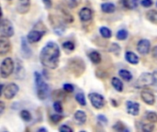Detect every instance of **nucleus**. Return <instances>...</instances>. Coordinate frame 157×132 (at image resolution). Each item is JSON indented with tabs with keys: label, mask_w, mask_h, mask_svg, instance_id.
Segmentation results:
<instances>
[{
	"label": "nucleus",
	"mask_w": 157,
	"mask_h": 132,
	"mask_svg": "<svg viewBox=\"0 0 157 132\" xmlns=\"http://www.w3.org/2000/svg\"><path fill=\"white\" fill-rule=\"evenodd\" d=\"M61 51L55 42H48L41 50L40 61L41 64L49 69H56L59 64Z\"/></svg>",
	"instance_id": "nucleus-1"
},
{
	"label": "nucleus",
	"mask_w": 157,
	"mask_h": 132,
	"mask_svg": "<svg viewBox=\"0 0 157 132\" xmlns=\"http://www.w3.org/2000/svg\"><path fill=\"white\" fill-rule=\"evenodd\" d=\"M67 67L72 74H74L76 77H79L84 74L86 70V63L81 58L75 57V58H71L68 61Z\"/></svg>",
	"instance_id": "nucleus-2"
},
{
	"label": "nucleus",
	"mask_w": 157,
	"mask_h": 132,
	"mask_svg": "<svg viewBox=\"0 0 157 132\" xmlns=\"http://www.w3.org/2000/svg\"><path fill=\"white\" fill-rule=\"evenodd\" d=\"M34 78H35V85H36V88H37L38 98L40 100L46 99L48 97V94H49V85L43 80L42 76L37 72L34 73Z\"/></svg>",
	"instance_id": "nucleus-3"
},
{
	"label": "nucleus",
	"mask_w": 157,
	"mask_h": 132,
	"mask_svg": "<svg viewBox=\"0 0 157 132\" xmlns=\"http://www.w3.org/2000/svg\"><path fill=\"white\" fill-rule=\"evenodd\" d=\"M14 69H15V64H14L13 60L9 57L4 59L1 62V67H0L1 77L3 79L9 77L11 74L14 72Z\"/></svg>",
	"instance_id": "nucleus-4"
},
{
	"label": "nucleus",
	"mask_w": 157,
	"mask_h": 132,
	"mask_svg": "<svg viewBox=\"0 0 157 132\" xmlns=\"http://www.w3.org/2000/svg\"><path fill=\"white\" fill-rule=\"evenodd\" d=\"M18 85L14 83L8 84L6 86L4 85H1V95L7 100L14 98L18 93Z\"/></svg>",
	"instance_id": "nucleus-5"
},
{
	"label": "nucleus",
	"mask_w": 157,
	"mask_h": 132,
	"mask_svg": "<svg viewBox=\"0 0 157 132\" xmlns=\"http://www.w3.org/2000/svg\"><path fill=\"white\" fill-rule=\"evenodd\" d=\"M154 85V75L150 73H144L135 82L136 88H145Z\"/></svg>",
	"instance_id": "nucleus-6"
},
{
	"label": "nucleus",
	"mask_w": 157,
	"mask_h": 132,
	"mask_svg": "<svg viewBox=\"0 0 157 132\" xmlns=\"http://www.w3.org/2000/svg\"><path fill=\"white\" fill-rule=\"evenodd\" d=\"M37 26V28H33L31 31L29 32L28 36H27V40L29 43H35L40 40V39L42 38V36L46 33V28H39V26Z\"/></svg>",
	"instance_id": "nucleus-7"
},
{
	"label": "nucleus",
	"mask_w": 157,
	"mask_h": 132,
	"mask_svg": "<svg viewBox=\"0 0 157 132\" xmlns=\"http://www.w3.org/2000/svg\"><path fill=\"white\" fill-rule=\"evenodd\" d=\"M0 35H1V37H6V38H10V37H12L14 35V28H13V25L6 18H2Z\"/></svg>",
	"instance_id": "nucleus-8"
},
{
	"label": "nucleus",
	"mask_w": 157,
	"mask_h": 132,
	"mask_svg": "<svg viewBox=\"0 0 157 132\" xmlns=\"http://www.w3.org/2000/svg\"><path fill=\"white\" fill-rule=\"evenodd\" d=\"M89 100L92 104V106L97 108V109H101L104 106H105V98L103 97V96H101L100 94L98 93H91L88 95Z\"/></svg>",
	"instance_id": "nucleus-9"
},
{
	"label": "nucleus",
	"mask_w": 157,
	"mask_h": 132,
	"mask_svg": "<svg viewBox=\"0 0 157 132\" xmlns=\"http://www.w3.org/2000/svg\"><path fill=\"white\" fill-rule=\"evenodd\" d=\"M151 49V42L148 40H141L137 44V51L142 55H146L149 53Z\"/></svg>",
	"instance_id": "nucleus-10"
},
{
	"label": "nucleus",
	"mask_w": 157,
	"mask_h": 132,
	"mask_svg": "<svg viewBox=\"0 0 157 132\" xmlns=\"http://www.w3.org/2000/svg\"><path fill=\"white\" fill-rule=\"evenodd\" d=\"M30 0H17L16 9L19 14H26L29 11Z\"/></svg>",
	"instance_id": "nucleus-11"
},
{
	"label": "nucleus",
	"mask_w": 157,
	"mask_h": 132,
	"mask_svg": "<svg viewBox=\"0 0 157 132\" xmlns=\"http://www.w3.org/2000/svg\"><path fill=\"white\" fill-rule=\"evenodd\" d=\"M11 51V43L8 38L1 37L0 39V55L4 56L5 54L10 52Z\"/></svg>",
	"instance_id": "nucleus-12"
},
{
	"label": "nucleus",
	"mask_w": 157,
	"mask_h": 132,
	"mask_svg": "<svg viewBox=\"0 0 157 132\" xmlns=\"http://www.w3.org/2000/svg\"><path fill=\"white\" fill-rule=\"evenodd\" d=\"M141 97H142L143 101L149 106H153L155 102V95L149 90H143L141 92Z\"/></svg>",
	"instance_id": "nucleus-13"
},
{
	"label": "nucleus",
	"mask_w": 157,
	"mask_h": 132,
	"mask_svg": "<svg viewBox=\"0 0 157 132\" xmlns=\"http://www.w3.org/2000/svg\"><path fill=\"white\" fill-rule=\"evenodd\" d=\"M79 18L83 22H88L93 18V12L89 7H83L79 11Z\"/></svg>",
	"instance_id": "nucleus-14"
},
{
	"label": "nucleus",
	"mask_w": 157,
	"mask_h": 132,
	"mask_svg": "<svg viewBox=\"0 0 157 132\" xmlns=\"http://www.w3.org/2000/svg\"><path fill=\"white\" fill-rule=\"evenodd\" d=\"M127 112L132 116H138L140 112V105L136 102L128 101L126 104Z\"/></svg>",
	"instance_id": "nucleus-15"
},
{
	"label": "nucleus",
	"mask_w": 157,
	"mask_h": 132,
	"mask_svg": "<svg viewBox=\"0 0 157 132\" xmlns=\"http://www.w3.org/2000/svg\"><path fill=\"white\" fill-rule=\"evenodd\" d=\"M65 93L66 92L64 90L63 91V90H55L52 93V98L53 99V101L62 102L65 99V96H66Z\"/></svg>",
	"instance_id": "nucleus-16"
},
{
	"label": "nucleus",
	"mask_w": 157,
	"mask_h": 132,
	"mask_svg": "<svg viewBox=\"0 0 157 132\" xmlns=\"http://www.w3.org/2000/svg\"><path fill=\"white\" fill-rule=\"evenodd\" d=\"M126 61L131 64H137L139 63V57L132 51H127L125 53Z\"/></svg>",
	"instance_id": "nucleus-17"
},
{
	"label": "nucleus",
	"mask_w": 157,
	"mask_h": 132,
	"mask_svg": "<svg viewBox=\"0 0 157 132\" xmlns=\"http://www.w3.org/2000/svg\"><path fill=\"white\" fill-rule=\"evenodd\" d=\"M27 40H26L24 38H22V40H21V51H22L23 55H24L25 57L29 58V57L31 56V50H30L29 46L28 45Z\"/></svg>",
	"instance_id": "nucleus-18"
},
{
	"label": "nucleus",
	"mask_w": 157,
	"mask_h": 132,
	"mask_svg": "<svg viewBox=\"0 0 157 132\" xmlns=\"http://www.w3.org/2000/svg\"><path fill=\"white\" fill-rule=\"evenodd\" d=\"M75 119L78 124L83 125L86 121V114L82 110H78L75 113Z\"/></svg>",
	"instance_id": "nucleus-19"
},
{
	"label": "nucleus",
	"mask_w": 157,
	"mask_h": 132,
	"mask_svg": "<svg viewBox=\"0 0 157 132\" xmlns=\"http://www.w3.org/2000/svg\"><path fill=\"white\" fill-rule=\"evenodd\" d=\"M16 77L17 79H24L25 78V69L23 67V64L17 61V66H16Z\"/></svg>",
	"instance_id": "nucleus-20"
},
{
	"label": "nucleus",
	"mask_w": 157,
	"mask_h": 132,
	"mask_svg": "<svg viewBox=\"0 0 157 132\" xmlns=\"http://www.w3.org/2000/svg\"><path fill=\"white\" fill-rule=\"evenodd\" d=\"M101 10H102L104 13L111 14V13L115 12L116 6H115V5L112 4V3H104V4L101 5Z\"/></svg>",
	"instance_id": "nucleus-21"
},
{
	"label": "nucleus",
	"mask_w": 157,
	"mask_h": 132,
	"mask_svg": "<svg viewBox=\"0 0 157 132\" xmlns=\"http://www.w3.org/2000/svg\"><path fill=\"white\" fill-rule=\"evenodd\" d=\"M88 57H89L90 61L95 64H99L101 62V60H102V57H101L100 53L98 52V51H91L88 54Z\"/></svg>",
	"instance_id": "nucleus-22"
},
{
	"label": "nucleus",
	"mask_w": 157,
	"mask_h": 132,
	"mask_svg": "<svg viewBox=\"0 0 157 132\" xmlns=\"http://www.w3.org/2000/svg\"><path fill=\"white\" fill-rule=\"evenodd\" d=\"M139 0H122V4L124 7L128 9H135L139 6Z\"/></svg>",
	"instance_id": "nucleus-23"
},
{
	"label": "nucleus",
	"mask_w": 157,
	"mask_h": 132,
	"mask_svg": "<svg viewBox=\"0 0 157 132\" xmlns=\"http://www.w3.org/2000/svg\"><path fill=\"white\" fill-rule=\"evenodd\" d=\"M140 125L141 126H139L138 124H136V128H137L138 130L144 132H150L155 130V125H153V124H146V123L140 122Z\"/></svg>",
	"instance_id": "nucleus-24"
},
{
	"label": "nucleus",
	"mask_w": 157,
	"mask_h": 132,
	"mask_svg": "<svg viewBox=\"0 0 157 132\" xmlns=\"http://www.w3.org/2000/svg\"><path fill=\"white\" fill-rule=\"evenodd\" d=\"M111 85H112V86H113L118 92H122V90H123V84H122V82H121L119 78L113 77V78L111 79Z\"/></svg>",
	"instance_id": "nucleus-25"
},
{
	"label": "nucleus",
	"mask_w": 157,
	"mask_h": 132,
	"mask_svg": "<svg viewBox=\"0 0 157 132\" xmlns=\"http://www.w3.org/2000/svg\"><path fill=\"white\" fill-rule=\"evenodd\" d=\"M119 74H120V76H121L123 80H125V81H127V82H130V81H132V74L131 72H129L128 70H125V69L120 70Z\"/></svg>",
	"instance_id": "nucleus-26"
},
{
	"label": "nucleus",
	"mask_w": 157,
	"mask_h": 132,
	"mask_svg": "<svg viewBox=\"0 0 157 132\" xmlns=\"http://www.w3.org/2000/svg\"><path fill=\"white\" fill-rule=\"evenodd\" d=\"M146 18L152 23L157 24V11L156 10H149L146 13Z\"/></svg>",
	"instance_id": "nucleus-27"
},
{
	"label": "nucleus",
	"mask_w": 157,
	"mask_h": 132,
	"mask_svg": "<svg viewBox=\"0 0 157 132\" xmlns=\"http://www.w3.org/2000/svg\"><path fill=\"white\" fill-rule=\"evenodd\" d=\"M99 33L105 39H109L111 37V35H112L111 30L109 28H107V27H101L99 28Z\"/></svg>",
	"instance_id": "nucleus-28"
},
{
	"label": "nucleus",
	"mask_w": 157,
	"mask_h": 132,
	"mask_svg": "<svg viewBox=\"0 0 157 132\" xmlns=\"http://www.w3.org/2000/svg\"><path fill=\"white\" fill-rule=\"evenodd\" d=\"M144 118L151 123H157V114L155 112H147Z\"/></svg>",
	"instance_id": "nucleus-29"
},
{
	"label": "nucleus",
	"mask_w": 157,
	"mask_h": 132,
	"mask_svg": "<svg viewBox=\"0 0 157 132\" xmlns=\"http://www.w3.org/2000/svg\"><path fill=\"white\" fill-rule=\"evenodd\" d=\"M20 117H21V119H22L24 121H26V122L30 121L31 119H32L30 112L28 111V110H26V109H24V110H22V111L20 112Z\"/></svg>",
	"instance_id": "nucleus-30"
},
{
	"label": "nucleus",
	"mask_w": 157,
	"mask_h": 132,
	"mask_svg": "<svg viewBox=\"0 0 157 132\" xmlns=\"http://www.w3.org/2000/svg\"><path fill=\"white\" fill-rule=\"evenodd\" d=\"M75 100L77 101V103L81 106H86V97L85 95L83 93H78L75 96Z\"/></svg>",
	"instance_id": "nucleus-31"
},
{
	"label": "nucleus",
	"mask_w": 157,
	"mask_h": 132,
	"mask_svg": "<svg viewBox=\"0 0 157 132\" xmlns=\"http://www.w3.org/2000/svg\"><path fill=\"white\" fill-rule=\"evenodd\" d=\"M113 129H114L116 131H120V132L129 131V130H128V129H126L125 125H124L122 122H121V121L117 122V123L113 126Z\"/></svg>",
	"instance_id": "nucleus-32"
},
{
	"label": "nucleus",
	"mask_w": 157,
	"mask_h": 132,
	"mask_svg": "<svg viewBox=\"0 0 157 132\" xmlns=\"http://www.w3.org/2000/svg\"><path fill=\"white\" fill-rule=\"evenodd\" d=\"M63 17L64 22H66V23H72L74 21L73 16L65 10H63Z\"/></svg>",
	"instance_id": "nucleus-33"
},
{
	"label": "nucleus",
	"mask_w": 157,
	"mask_h": 132,
	"mask_svg": "<svg viewBox=\"0 0 157 132\" xmlns=\"http://www.w3.org/2000/svg\"><path fill=\"white\" fill-rule=\"evenodd\" d=\"M127 37H128V32L126 29H121L117 33V39L120 40H124L127 39Z\"/></svg>",
	"instance_id": "nucleus-34"
},
{
	"label": "nucleus",
	"mask_w": 157,
	"mask_h": 132,
	"mask_svg": "<svg viewBox=\"0 0 157 132\" xmlns=\"http://www.w3.org/2000/svg\"><path fill=\"white\" fill-rule=\"evenodd\" d=\"M109 51H111L115 55H119L121 52V47L117 43H112L110 48H109Z\"/></svg>",
	"instance_id": "nucleus-35"
},
{
	"label": "nucleus",
	"mask_w": 157,
	"mask_h": 132,
	"mask_svg": "<svg viewBox=\"0 0 157 132\" xmlns=\"http://www.w3.org/2000/svg\"><path fill=\"white\" fill-rule=\"evenodd\" d=\"M63 47L64 50L67 51H74L75 50V44L72 41H65L63 43Z\"/></svg>",
	"instance_id": "nucleus-36"
},
{
	"label": "nucleus",
	"mask_w": 157,
	"mask_h": 132,
	"mask_svg": "<svg viewBox=\"0 0 157 132\" xmlns=\"http://www.w3.org/2000/svg\"><path fill=\"white\" fill-rule=\"evenodd\" d=\"M53 108L57 113H62L63 112V106L60 101H54L53 103Z\"/></svg>",
	"instance_id": "nucleus-37"
},
{
	"label": "nucleus",
	"mask_w": 157,
	"mask_h": 132,
	"mask_svg": "<svg viewBox=\"0 0 157 132\" xmlns=\"http://www.w3.org/2000/svg\"><path fill=\"white\" fill-rule=\"evenodd\" d=\"M62 119H63V117L60 116L59 114H55V115H52V116H51V120H52L54 124L59 123Z\"/></svg>",
	"instance_id": "nucleus-38"
},
{
	"label": "nucleus",
	"mask_w": 157,
	"mask_h": 132,
	"mask_svg": "<svg viewBox=\"0 0 157 132\" xmlns=\"http://www.w3.org/2000/svg\"><path fill=\"white\" fill-rule=\"evenodd\" d=\"M63 90L66 92V93H73L75 88H74V85H71V84H65L63 85Z\"/></svg>",
	"instance_id": "nucleus-39"
},
{
	"label": "nucleus",
	"mask_w": 157,
	"mask_h": 132,
	"mask_svg": "<svg viewBox=\"0 0 157 132\" xmlns=\"http://www.w3.org/2000/svg\"><path fill=\"white\" fill-rule=\"evenodd\" d=\"M98 122H99V123H101V124H103V125H106V124L108 123V119H107V118H106L105 116H103V115H99V116H98Z\"/></svg>",
	"instance_id": "nucleus-40"
},
{
	"label": "nucleus",
	"mask_w": 157,
	"mask_h": 132,
	"mask_svg": "<svg viewBox=\"0 0 157 132\" xmlns=\"http://www.w3.org/2000/svg\"><path fill=\"white\" fill-rule=\"evenodd\" d=\"M141 4L144 7H150V6H153V1L152 0H143L141 2Z\"/></svg>",
	"instance_id": "nucleus-41"
},
{
	"label": "nucleus",
	"mask_w": 157,
	"mask_h": 132,
	"mask_svg": "<svg viewBox=\"0 0 157 132\" xmlns=\"http://www.w3.org/2000/svg\"><path fill=\"white\" fill-rule=\"evenodd\" d=\"M80 0H69V6L71 8H75L78 6Z\"/></svg>",
	"instance_id": "nucleus-42"
},
{
	"label": "nucleus",
	"mask_w": 157,
	"mask_h": 132,
	"mask_svg": "<svg viewBox=\"0 0 157 132\" xmlns=\"http://www.w3.org/2000/svg\"><path fill=\"white\" fill-rule=\"evenodd\" d=\"M59 130L60 131H68V132H72L73 131V129L68 127L67 125H62L60 128H59Z\"/></svg>",
	"instance_id": "nucleus-43"
},
{
	"label": "nucleus",
	"mask_w": 157,
	"mask_h": 132,
	"mask_svg": "<svg viewBox=\"0 0 157 132\" xmlns=\"http://www.w3.org/2000/svg\"><path fill=\"white\" fill-rule=\"evenodd\" d=\"M42 2H43L44 6H46V8H48V9L52 8V0H42Z\"/></svg>",
	"instance_id": "nucleus-44"
},
{
	"label": "nucleus",
	"mask_w": 157,
	"mask_h": 132,
	"mask_svg": "<svg viewBox=\"0 0 157 132\" xmlns=\"http://www.w3.org/2000/svg\"><path fill=\"white\" fill-rule=\"evenodd\" d=\"M152 56L157 60V46H155L152 50Z\"/></svg>",
	"instance_id": "nucleus-45"
},
{
	"label": "nucleus",
	"mask_w": 157,
	"mask_h": 132,
	"mask_svg": "<svg viewBox=\"0 0 157 132\" xmlns=\"http://www.w3.org/2000/svg\"><path fill=\"white\" fill-rule=\"evenodd\" d=\"M0 106H1V108H0V115H2L4 113V110H5V103L3 101H0Z\"/></svg>",
	"instance_id": "nucleus-46"
},
{
	"label": "nucleus",
	"mask_w": 157,
	"mask_h": 132,
	"mask_svg": "<svg viewBox=\"0 0 157 132\" xmlns=\"http://www.w3.org/2000/svg\"><path fill=\"white\" fill-rule=\"evenodd\" d=\"M153 75H154V85H155L157 86V72H155Z\"/></svg>",
	"instance_id": "nucleus-47"
},
{
	"label": "nucleus",
	"mask_w": 157,
	"mask_h": 132,
	"mask_svg": "<svg viewBox=\"0 0 157 132\" xmlns=\"http://www.w3.org/2000/svg\"><path fill=\"white\" fill-rule=\"evenodd\" d=\"M38 131H47V130H46V129H44V128H41V129H40V130H38Z\"/></svg>",
	"instance_id": "nucleus-48"
},
{
	"label": "nucleus",
	"mask_w": 157,
	"mask_h": 132,
	"mask_svg": "<svg viewBox=\"0 0 157 132\" xmlns=\"http://www.w3.org/2000/svg\"><path fill=\"white\" fill-rule=\"evenodd\" d=\"M8 1H11V0H8Z\"/></svg>",
	"instance_id": "nucleus-49"
},
{
	"label": "nucleus",
	"mask_w": 157,
	"mask_h": 132,
	"mask_svg": "<svg viewBox=\"0 0 157 132\" xmlns=\"http://www.w3.org/2000/svg\"><path fill=\"white\" fill-rule=\"evenodd\" d=\"M156 6H157V3H156Z\"/></svg>",
	"instance_id": "nucleus-50"
}]
</instances>
